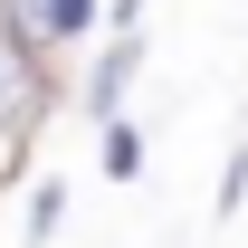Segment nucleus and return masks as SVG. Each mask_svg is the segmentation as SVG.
Listing matches in <instances>:
<instances>
[{
  "label": "nucleus",
  "instance_id": "nucleus-2",
  "mask_svg": "<svg viewBox=\"0 0 248 248\" xmlns=\"http://www.w3.org/2000/svg\"><path fill=\"white\" fill-rule=\"evenodd\" d=\"M134 77H143V38H115V29H105V48H95L86 77H77V105H86L95 124H115L124 95H134Z\"/></svg>",
  "mask_w": 248,
  "mask_h": 248
},
{
  "label": "nucleus",
  "instance_id": "nucleus-4",
  "mask_svg": "<svg viewBox=\"0 0 248 248\" xmlns=\"http://www.w3.org/2000/svg\"><path fill=\"white\" fill-rule=\"evenodd\" d=\"M67 201H77V191L67 182H29V219H19V248H48L67 229Z\"/></svg>",
  "mask_w": 248,
  "mask_h": 248
},
{
  "label": "nucleus",
  "instance_id": "nucleus-3",
  "mask_svg": "<svg viewBox=\"0 0 248 248\" xmlns=\"http://www.w3.org/2000/svg\"><path fill=\"white\" fill-rule=\"evenodd\" d=\"M95 162H105V182H143V124L134 115L95 124Z\"/></svg>",
  "mask_w": 248,
  "mask_h": 248
},
{
  "label": "nucleus",
  "instance_id": "nucleus-1",
  "mask_svg": "<svg viewBox=\"0 0 248 248\" xmlns=\"http://www.w3.org/2000/svg\"><path fill=\"white\" fill-rule=\"evenodd\" d=\"M95 10H105V0H0V38H19L38 67L67 77V58L95 38Z\"/></svg>",
  "mask_w": 248,
  "mask_h": 248
},
{
  "label": "nucleus",
  "instance_id": "nucleus-5",
  "mask_svg": "<svg viewBox=\"0 0 248 248\" xmlns=\"http://www.w3.org/2000/svg\"><path fill=\"white\" fill-rule=\"evenodd\" d=\"M248 210V143H229L219 153V201H210V219H239Z\"/></svg>",
  "mask_w": 248,
  "mask_h": 248
},
{
  "label": "nucleus",
  "instance_id": "nucleus-6",
  "mask_svg": "<svg viewBox=\"0 0 248 248\" xmlns=\"http://www.w3.org/2000/svg\"><path fill=\"white\" fill-rule=\"evenodd\" d=\"M143 10H153V0H105V19H115V38H143Z\"/></svg>",
  "mask_w": 248,
  "mask_h": 248
}]
</instances>
